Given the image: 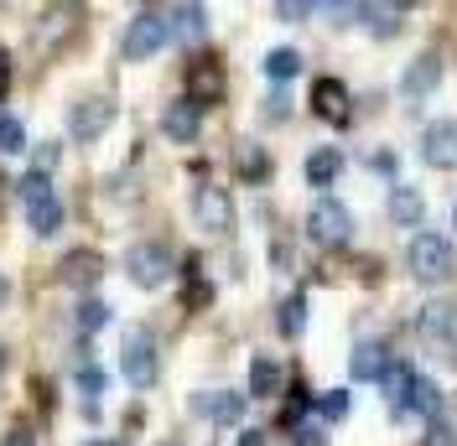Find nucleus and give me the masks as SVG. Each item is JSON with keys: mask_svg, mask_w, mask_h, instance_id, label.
I'll use <instances>...</instances> for the list:
<instances>
[{"mask_svg": "<svg viewBox=\"0 0 457 446\" xmlns=\"http://www.w3.org/2000/svg\"><path fill=\"white\" fill-rule=\"evenodd\" d=\"M312 110H317V120H328V125H348V88H343L338 78H317Z\"/></svg>", "mask_w": 457, "mask_h": 446, "instance_id": "obj_15", "label": "nucleus"}, {"mask_svg": "<svg viewBox=\"0 0 457 446\" xmlns=\"http://www.w3.org/2000/svg\"><path fill=\"white\" fill-rule=\"evenodd\" d=\"M203 31H208V11H203V5H177V11H171V37H177V42L193 47V42H203Z\"/></svg>", "mask_w": 457, "mask_h": 446, "instance_id": "obj_19", "label": "nucleus"}, {"mask_svg": "<svg viewBox=\"0 0 457 446\" xmlns=\"http://www.w3.org/2000/svg\"><path fill=\"white\" fill-rule=\"evenodd\" d=\"M73 322H79V333H99V327L110 322V307H104L99 296H84V301H79V317H73Z\"/></svg>", "mask_w": 457, "mask_h": 446, "instance_id": "obj_27", "label": "nucleus"}, {"mask_svg": "<svg viewBox=\"0 0 457 446\" xmlns=\"http://www.w3.org/2000/svg\"><path fill=\"white\" fill-rule=\"evenodd\" d=\"M193 213H198V228H208V234H228L234 228V197H228V187H198L193 193Z\"/></svg>", "mask_w": 457, "mask_h": 446, "instance_id": "obj_9", "label": "nucleus"}, {"mask_svg": "<svg viewBox=\"0 0 457 446\" xmlns=\"http://www.w3.org/2000/svg\"><path fill=\"white\" fill-rule=\"evenodd\" d=\"M427 213V202H421V187H390V219L400 228H416Z\"/></svg>", "mask_w": 457, "mask_h": 446, "instance_id": "obj_18", "label": "nucleus"}, {"mask_svg": "<svg viewBox=\"0 0 457 446\" xmlns=\"http://www.w3.org/2000/svg\"><path fill=\"white\" fill-rule=\"evenodd\" d=\"M16 187H21V202H27V208H31V202H47V197H53V182H47L42 171H27Z\"/></svg>", "mask_w": 457, "mask_h": 446, "instance_id": "obj_29", "label": "nucleus"}, {"mask_svg": "<svg viewBox=\"0 0 457 446\" xmlns=\"http://www.w3.org/2000/svg\"><path fill=\"white\" fill-rule=\"evenodd\" d=\"M16 151H27V130H21V120L0 114V156H16Z\"/></svg>", "mask_w": 457, "mask_h": 446, "instance_id": "obj_28", "label": "nucleus"}, {"mask_svg": "<svg viewBox=\"0 0 457 446\" xmlns=\"http://www.w3.org/2000/svg\"><path fill=\"white\" fill-rule=\"evenodd\" d=\"M57 156H62V151H57V140H42V151H37V171L47 177V171L57 167Z\"/></svg>", "mask_w": 457, "mask_h": 446, "instance_id": "obj_34", "label": "nucleus"}, {"mask_svg": "<svg viewBox=\"0 0 457 446\" xmlns=\"http://www.w3.org/2000/svg\"><path fill=\"white\" fill-rule=\"evenodd\" d=\"M245 400H250V394H228V390L193 394V416L213 420V425H239V420H245Z\"/></svg>", "mask_w": 457, "mask_h": 446, "instance_id": "obj_11", "label": "nucleus"}, {"mask_svg": "<svg viewBox=\"0 0 457 446\" xmlns=\"http://www.w3.org/2000/svg\"><path fill=\"white\" fill-rule=\"evenodd\" d=\"M162 130H167V140H177V145H193L203 130V110L182 94V99H171L167 114H162Z\"/></svg>", "mask_w": 457, "mask_h": 446, "instance_id": "obj_12", "label": "nucleus"}, {"mask_svg": "<svg viewBox=\"0 0 457 446\" xmlns=\"http://www.w3.org/2000/svg\"><path fill=\"white\" fill-rule=\"evenodd\" d=\"M405 265H411V276L421 280V285H447L457 270V260H453V244L442 239V234H416L411 239V250H405Z\"/></svg>", "mask_w": 457, "mask_h": 446, "instance_id": "obj_1", "label": "nucleus"}, {"mask_svg": "<svg viewBox=\"0 0 457 446\" xmlns=\"http://www.w3.org/2000/svg\"><path fill=\"white\" fill-rule=\"evenodd\" d=\"M379 390L390 400V410L405 416V410H411V390H416V368H411V363H390V374L379 379Z\"/></svg>", "mask_w": 457, "mask_h": 446, "instance_id": "obj_16", "label": "nucleus"}, {"mask_svg": "<svg viewBox=\"0 0 457 446\" xmlns=\"http://www.w3.org/2000/svg\"><path fill=\"white\" fill-rule=\"evenodd\" d=\"M390 343H374V337H364L359 348H353V359H348V374L353 379H364V384H379L385 374H390Z\"/></svg>", "mask_w": 457, "mask_h": 446, "instance_id": "obj_13", "label": "nucleus"}, {"mask_svg": "<svg viewBox=\"0 0 457 446\" xmlns=\"http://www.w3.org/2000/svg\"><path fill=\"white\" fill-rule=\"evenodd\" d=\"M421 446H457V431L447 420H427V431H421Z\"/></svg>", "mask_w": 457, "mask_h": 446, "instance_id": "obj_32", "label": "nucleus"}, {"mask_svg": "<svg viewBox=\"0 0 457 446\" xmlns=\"http://www.w3.org/2000/svg\"><path fill=\"white\" fill-rule=\"evenodd\" d=\"M291 446H328V436H322L317 425H296V436H291Z\"/></svg>", "mask_w": 457, "mask_h": 446, "instance_id": "obj_35", "label": "nucleus"}, {"mask_svg": "<svg viewBox=\"0 0 457 446\" xmlns=\"http://www.w3.org/2000/svg\"><path fill=\"white\" fill-rule=\"evenodd\" d=\"M276 16H281V21H302V16H312V5H307V0H281Z\"/></svg>", "mask_w": 457, "mask_h": 446, "instance_id": "obj_33", "label": "nucleus"}, {"mask_svg": "<svg viewBox=\"0 0 457 446\" xmlns=\"http://www.w3.org/2000/svg\"><path fill=\"white\" fill-rule=\"evenodd\" d=\"M276 327H281V337H302V327H307V296H302V291H291V296L281 301Z\"/></svg>", "mask_w": 457, "mask_h": 446, "instance_id": "obj_23", "label": "nucleus"}, {"mask_svg": "<svg viewBox=\"0 0 457 446\" xmlns=\"http://www.w3.org/2000/svg\"><path fill=\"white\" fill-rule=\"evenodd\" d=\"M162 446H182V442H162Z\"/></svg>", "mask_w": 457, "mask_h": 446, "instance_id": "obj_40", "label": "nucleus"}, {"mask_svg": "<svg viewBox=\"0 0 457 446\" xmlns=\"http://www.w3.org/2000/svg\"><path fill=\"white\" fill-rule=\"evenodd\" d=\"M421 161L431 171H457V120H431L421 130Z\"/></svg>", "mask_w": 457, "mask_h": 446, "instance_id": "obj_8", "label": "nucleus"}, {"mask_svg": "<svg viewBox=\"0 0 457 446\" xmlns=\"http://www.w3.org/2000/svg\"><path fill=\"white\" fill-rule=\"evenodd\" d=\"M239 446H270V442H265V431H239Z\"/></svg>", "mask_w": 457, "mask_h": 446, "instance_id": "obj_38", "label": "nucleus"}, {"mask_svg": "<svg viewBox=\"0 0 457 446\" xmlns=\"http://www.w3.org/2000/svg\"><path fill=\"white\" fill-rule=\"evenodd\" d=\"M307 234H312V244H322V250H338V244H348V234H353V213L343 208L338 197H322L312 213H307Z\"/></svg>", "mask_w": 457, "mask_h": 446, "instance_id": "obj_5", "label": "nucleus"}, {"mask_svg": "<svg viewBox=\"0 0 457 446\" xmlns=\"http://www.w3.org/2000/svg\"><path fill=\"white\" fill-rule=\"evenodd\" d=\"M436 84H442V53H421V57H411V68L400 78V94L405 99H427Z\"/></svg>", "mask_w": 457, "mask_h": 446, "instance_id": "obj_14", "label": "nucleus"}, {"mask_svg": "<svg viewBox=\"0 0 457 446\" xmlns=\"http://www.w3.org/2000/svg\"><path fill=\"white\" fill-rule=\"evenodd\" d=\"M120 374H125L130 390H151L156 384L162 359H156V337L145 333V327H130L125 333V343H120Z\"/></svg>", "mask_w": 457, "mask_h": 446, "instance_id": "obj_3", "label": "nucleus"}, {"mask_svg": "<svg viewBox=\"0 0 457 446\" xmlns=\"http://www.w3.org/2000/svg\"><path fill=\"white\" fill-rule=\"evenodd\" d=\"M84 446H125V442H84Z\"/></svg>", "mask_w": 457, "mask_h": 446, "instance_id": "obj_39", "label": "nucleus"}, {"mask_svg": "<svg viewBox=\"0 0 457 446\" xmlns=\"http://www.w3.org/2000/svg\"><path fill=\"white\" fill-rule=\"evenodd\" d=\"M359 16L370 21L374 37H395V31H400V16H405V11H400V5H359Z\"/></svg>", "mask_w": 457, "mask_h": 446, "instance_id": "obj_24", "label": "nucleus"}, {"mask_svg": "<svg viewBox=\"0 0 457 446\" xmlns=\"http://www.w3.org/2000/svg\"><path fill=\"white\" fill-rule=\"evenodd\" d=\"M57 276H62V285H73V291H94L99 276H104V254L99 250H68L57 260Z\"/></svg>", "mask_w": 457, "mask_h": 446, "instance_id": "obj_10", "label": "nucleus"}, {"mask_svg": "<svg viewBox=\"0 0 457 446\" xmlns=\"http://www.w3.org/2000/svg\"><path fill=\"white\" fill-rule=\"evenodd\" d=\"M453 223H457V208H453Z\"/></svg>", "mask_w": 457, "mask_h": 446, "instance_id": "obj_42", "label": "nucleus"}, {"mask_svg": "<svg viewBox=\"0 0 457 446\" xmlns=\"http://www.w3.org/2000/svg\"><path fill=\"white\" fill-rule=\"evenodd\" d=\"M5 94H11V53L0 47V104H5Z\"/></svg>", "mask_w": 457, "mask_h": 446, "instance_id": "obj_36", "label": "nucleus"}, {"mask_svg": "<svg viewBox=\"0 0 457 446\" xmlns=\"http://www.w3.org/2000/svg\"><path fill=\"white\" fill-rule=\"evenodd\" d=\"M167 42H171V11H156V5H145V11H136V21L125 27V42H120V53L130 57V62H145V57L162 53Z\"/></svg>", "mask_w": 457, "mask_h": 446, "instance_id": "obj_2", "label": "nucleus"}, {"mask_svg": "<svg viewBox=\"0 0 457 446\" xmlns=\"http://www.w3.org/2000/svg\"><path fill=\"white\" fill-rule=\"evenodd\" d=\"M114 125V99H104V94H88V99H79L73 110H68V136L73 140H99L104 130Z\"/></svg>", "mask_w": 457, "mask_h": 446, "instance_id": "obj_6", "label": "nucleus"}, {"mask_svg": "<svg viewBox=\"0 0 457 446\" xmlns=\"http://www.w3.org/2000/svg\"><path fill=\"white\" fill-rule=\"evenodd\" d=\"M0 446H37V436H31V431H21V425H16V431H5V442Z\"/></svg>", "mask_w": 457, "mask_h": 446, "instance_id": "obj_37", "label": "nucleus"}, {"mask_svg": "<svg viewBox=\"0 0 457 446\" xmlns=\"http://www.w3.org/2000/svg\"><path fill=\"white\" fill-rule=\"evenodd\" d=\"M265 73H270L276 84L296 78V73H302V53H296V47H276V53H265Z\"/></svg>", "mask_w": 457, "mask_h": 446, "instance_id": "obj_25", "label": "nucleus"}, {"mask_svg": "<svg viewBox=\"0 0 457 446\" xmlns=\"http://www.w3.org/2000/svg\"><path fill=\"white\" fill-rule=\"evenodd\" d=\"M27 223H31V234H37V239H53L57 228H62V202H57V197H47V202H31Z\"/></svg>", "mask_w": 457, "mask_h": 446, "instance_id": "obj_22", "label": "nucleus"}, {"mask_svg": "<svg viewBox=\"0 0 457 446\" xmlns=\"http://www.w3.org/2000/svg\"><path fill=\"white\" fill-rule=\"evenodd\" d=\"M125 276L136 280L141 291H162L177 270H171V250L167 244H156V239H145V244H130L125 250Z\"/></svg>", "mask_w": 457, "mask_h": 446, "instance_id": "obj_4", "label": "nucleus"}, {"mask_svg": "<svg viewBox=\"0 0 457 446\" xmlns=\"http://www.w3.org/2000/svg\"><path fill=\"white\" fill-rule=\"evenodd\" d=\"M411 410L427 420H442V390L431 384V379H416V390H411Z\"/></svg>", "mask_w": 457, "mask_h": 446, "instance_id": "obj_26", "label": "nucleus"}, {"mask_svg": "<svg viewBox=\"0 0 457 446\" xmlns=\"http://www.w3.org/2000/svg\"><path fill=\"white\" fill-rule=\"evenodd\" d=\"M348 405H353V400H348V390H328L322 400H317L322 420H343V416H348Z\"/></svg>", "mask_w": 457, "mask_h": 446, "instance_id": "obj_30", "label": "nucleus"}, {"mask_svg": "<svg viewBox=\"0 0 457 446\" xmlns=\"http://www.w3.org/2000/svg\"><path fill=\"white\" fill-rule=\"evenodd\" d=\"M338 171H343L338 145H322V151L307 156V182H312V187H333V182H338Z\"/></svg>", "mask_w": 457, "mask_h": 446, "instance_id": "obj_20", "label": "nucleus"}, {"mask_svg": "<svg viewBox=\"0 0 457 446\" xmlns=\"http://www.w3.org/2000/svg\"><path fill=\"white\" fill-rule=\"evenodd\" d=\"M234 167H239L245 182H265V177H270V156L260 151L255 140H239V145H234Z\"/></svg>", "mask_w": 457, "mask_h": 446, "instance_id": "obj_21", "label": "nucleus"}, {"mask_svg": "<svg viewBox=\"0 0 457 446\" xmlns=\"http://www.w3.org/2000/svg\"><path fill=\"white\" fill-rule=\"evenodd\" d=\"M224 62L219 57H193V68H187V99L198 104V110H208V104H224Z\"/></svg>", "mask_w": 457, "mask_h": 446, "instance_id": "obj_7", "label": "nucleus"}, {"mask_svg": "<svg viewBox=\"0 0 457 446\" xmlns=\"http://www.w3.org/2000/svg\"><path fill=\"white\" fill-rule=\"evenodd\" d=\"M79 394H84L88 405H94V394H104V374L94 363H79Z\"/></svg>", "mask_w": 457, "mask_h": 446, "instance_id": "obj_31", "label": "nucleus"}, {"mask_svg": "<svg viewBox=\"0 0 457 446\" xmlns=\"http://www.w3.org/2000/svg\"><path fill=\"white\" fill-rule=\"evenodd\" d=\"M281 363L276 359H265V353H255V359H250V394H255V400H270V394H281Z\"/></svg>", "mask_w": 457, "mask_h": 446, "instance_id": "obj_17", "label": "nucleus"}, {"mask_svg": "<svg viewBox=\"0 0 457 446\" xmlns=\"http://www.w3.org/2000/svg\"><path fill=\"white\" fill-rule=\"evenodd\" d=\"M0 368H5V353H0Z\"/></svg>", "mask_w": 457, "mask_h": 446, "instance_id": "obj_41", "label": "nucleus"}]
</instances>
